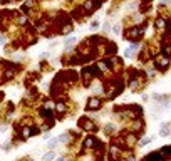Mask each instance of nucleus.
I'll use <instances>...</instances> for the list:
<instances>
[{"mask_svg":"<svg viewBox=\"0 0 171 161\" xmlns=\"http://www.w3.org/2000/svg\"><path fill=\"white\" fill-rule=\"evenodd\" d=\"M56 160V153L52 151V149H49L44 156H42V161H54Z\"/></svg>","mask_w":171,"mask_h":161,"instance_id":"f257e3e1","label":"nucleus"},{"mask_svg":"<svg viewBox=\"0 0 171 161\" xmlns=\"http://www.w3.org/2000/svg\"><path fill=\"white\" fill-rule=\"evenodd\" d=\"M57 143H59V141H57V138H54V139H50V141H49V149H52V148L56 146Z\"/></svg>","mask_w":171,"mask_h":161,"instance_id":"f03ea898","label":"nucleus"},{"mask_svg":"<svg viewBox=\"0 0 171 161\" xmlns=\"http://www.w3.org/2000/svg\"><path fill=\"white\" fill-rule=\"evenodd\" d=\"M74 42H76V39H74V37H69V39L66 40V45H67V47H71V45H72Z\"/></svg>","mask_w":171,"mask_h":161,"instance_id":"7ed1b4c3","label":"nucleus"},{"mask_svg":"<svg viewBox=\"0 0 171 161\" xmlns=\"http://www.w3.org/2000/svg\"><path fill=\"white\" fill-rule=\"evenodd\" d=\"M97 25H99V24H97V22L94 20V22H92V27H91V29H97Z\"/></svg>","mask_w":171,"mask_h":161,"instance_id":"20e7f679","label":"nucleus"},{"mask_svg":"<svg viewBox=\"0 0 171 161\" xmlns=\"http://www.w3.org/2000/svg\"><path fill=\"white\" fill-rule=\"evenodd\" d=\"M3 44H5V39H3L2 35H0V45H3Z\"/></svg>","mask_w":171,"mask_h":161,"instance_id":"39448f33","label":"nucleus"},{"mask_svg":"<svg viewBox=\"0 0 171 161\" xmlns=\"http://www.w3.org/2000/svg\"><path fill=\"white\" fill-rule=\"evenodd\" d=\"M57 161H66V160L64 158H57Z\"/></svg>","mask_w":171,"mask_h":161,"instance_id":"423d86ee","label":"nucleus"}]
</instances>
